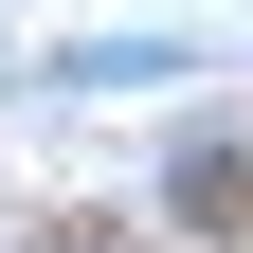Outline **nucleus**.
<instances>
[{
    "mask_svg": "<svg viewBox=\"0 0 253 253\" xmlns=\"http://www.w3.org/2000/svg\"><path fill=\"white\" fill-rule=\"evenodd\" d=\"M37 253H126V235H37Z\"/></svg>",
    "mask_w": 253,
    "mask_h": 253,
    "instance_id": "1",
    "label": "nucleus"
}]
</instances>
